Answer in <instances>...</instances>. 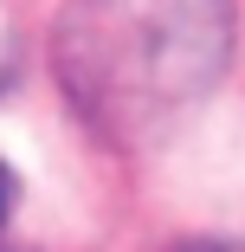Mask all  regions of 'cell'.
Listing matches in <instances>:
<instances>
[{"label":"cell","instance_id":"7a4b0ae2","mask_svg":"<svg viewBox=\"0 0 245 252\" xmlns=\"http://www.w3.org/2000/svg\"><path fill=\"white\" fill-rule=\"evenodd\" d=\"M187 252H245V246H187Z\"/></svg>","mask_w":245,"mask_h":252},{"label":"cell","instance_id":"3957f363","mask_svg":"<svg viewBox=\"0 0 245 252\" xmlns=\"http://www.w3.org/2000/svg\"><path fill=\"white\" fill-rule=\"evenodd\" d=\"M0 78H7V59H0Z\"/></svg>","mask_w":245,"mask_h":252},{"label":"cell","instance_id":"6da1fadb","mask_svg":"<svg viewBox=\"0 0 245 252\" xmlns=\"http://www.w3.org/2000/svg\"><path fill=\"white\" fill-rule=\"evenodd\" d=\"M13 200H20V181H13V168H7V162H0V226H7Z\"/></svg>","mask_w":245,"mask_h":252}]
</instances>
